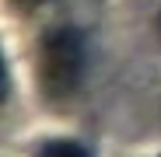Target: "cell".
<instances>
[{
	"label": "cell",
	"instance_id": "obj_5",
	"mask_svg": "<svg viewBox=\"0 0 161 157\" xmlns=\"http://www.w3.org/2000/svg\"><path fill=\"white\" fill-rule=\"evenodd\" d=\"M158 32H161V14H158Z\"/></svg>",
	"mask_w": 161,
	"mask_h": 157
},
{
	"label": "cell",
	"instance_id": "obj_1",
	"mask_svg": "<svg viewBox=\"0 0 161 157\" xmlns=\"http://www.w3.org/2000/svg\"><path fill=\"white\" fill-rule=\"evenodd\" d=\"M84 77V39L77 28H49L39 42V84L49 101H63Z\"/></svg>",
	"mask_w": 161,
	"mask_h": 157
},
{
	"label": "cell",
	"instance_id": "obj_2",
	"mask_svg": "<svg viewBox=\"0 0 161 157\" xmlns=\"http://www.w3.org/2000/svg\"><path fill=\"white\" fill-rule=\"evenodd\" d=\"M39 157H91V150L77 140H49L39 147Z\"/></svg>",
	"mask_w": 161,
	"mask_h": 157
},
{
	"label": "cell",
	"instance_id": "obj_4",
	"mask_svg": "<svg viewBox=\"0 0 161 157\" xmlns=\"http://www.w3.org/2000/svg\"><path fill=\"white\" fill-rule=\"evenodd\" d=\"M11 4L18 7V11H35V7H42L46 0H11Z\"/></svg>",
	"mask_w": 161,
	"mask_h": 157
},
{
	"label": "cell",
	"instance_id": "obj_3",
	"mask_svg": "<svg viewBox=\"0 0 161 157\" xmlns=\"http://www.w3.org/2000/svg\"><path fill=\"white\" fill-rule=\"evenodd\" d=\"M4 98H7V63L0 56V105H4Z\"/></svg>",
	"mask_w": 161,
	"mask_h": 157
}]
</instances>
